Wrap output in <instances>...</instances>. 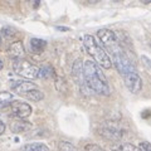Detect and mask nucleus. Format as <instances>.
<instances>
[{
	"label": "nucleus",
	"mask_w": 151,
	"mask_h": 151,
	"mask_svg": "<svg viewBox=\"0 0 151 151\" xmlns=\"http://www.w3.org/2000/svg\"><path fill=\"white\" fill-rule=\"evenodd\" d=\"M13 68H14V72H15L17 74L22 76V77H24V78H28V79L37 78L38 70H39V68H38L37 65H34L30 62H28V60H25V59L14 60Z\"/></svg>",
	"instance_id": "obj_3"
},
{
	"label": "nucleus",
	"mask_w": 151,
	"mask_h": 151,
	"mask_svg": "<svg viewBox=\"0 0 151 151\" xmlns=\"http://www.w3.org/2000/svg\"><path fill=\"white\" fill-rule=\"evenodd\" d=\"M84 151H106V150L102 149L101 146H98V145L88 144V145H86V147H84Z\"/></svg>",
	"instance_id": "obj_18"
},
{
	"label": "nucleus",
	"mask_w": 151,
	"mask_h": 151,
	"mask_svg": "<svg viewBox=\"0 0 151 151\" xmlns=\"http://www.w3.org/2000/svg\"><path fill=\"white\" fill-rule=\"evenodd\" d=\"M100 135H102L105 139L111 140V141H119L122 137V131L120 129H117L115 126H102L100 129Z\"/></svg>",
	"instance_id": "obj_8"
},
{
	"label": "nucleus",
	"mask_w": 151,
	"mask_h": 151,
	"mask_svg": "<svg viewBox=\"0 0 151 151\" xmlns=\"http://www.w3.org/2000/svg\"><path fill=\"white\" fill-rule=\"evenodd\" d=\"M111 150L112 151H140L137 146L132 144H117V145H113Z\"/></svg>",
	"instance_id": "obj_13"
},
{
	"label": "nucleus",
	"mask_w": 151,
	"mask_h": 151,
	"mask_svg": "<svg viewBox=\"0 0 151 151\" xmlns=\"http://www.w3.org/2000/svg\"><path fill=\"white\" fill-rule=\"evenodd\" d=\"M8 53L14 60L22 59V57L24 55V47H23V43L22 42H14V43L9 47Z\"/></svg>",
	"instance_id": "obj_10"
},
{
	"label": "nucleus",
	"mask_w": 151,
	"mask_h": 151,
	"mask_svg": "<svg viewBox=\"0 0 151 151\" xmlns=\"http://www.w3.org/2000/svg\"><path fill=\"white\" fill-rule=\"evenodd\" d=\"M72 78L76 82V84L81 88L84 89L86 87V83H84V76H83V62L81 58L76 59L74 63L72 65Z\"/></svg>",
	"instance_id": "obj_6"
},
{
	"label": "nucleus",
	"mask_w": 151,
	"mask_h": 151,
	"mask_svg": "<svg viewBox=\"0 0 151 151\" xmlns=\"http://www.w3.org/2000/svg\"><path fill=\"white\" fill-rule=\"evenodd\" d=\"M20 151H49V147L43 142H30L22 146Z\"/></svg>",
	"instance_id": "obj_12"
},
{
	"label": "nucleus",
	"mask_w": 151,
	"mask_h": 151,
	"mask_svg": "<svg viewBox=\"0 0 151 151\" xmlns=\"http://www.w3.org/2000/svg\"><path fill=\"white\" fill-rule=\"evenodd\" d=\"M58 30H68V28H63V27H57Z\"/></svg>",
	"instance_id": "obj_21"
},
{
	"label": "nucleus",
	"mask_w": 151,
	"mask_h": 151,
	"mask_svg": "<svg viewBox=\"0 0 151 151\" xmlns=\"http://www.w3.org/2000/svg\"><path fill=\"white\" fill-rule=\"evenodd\" d=\"M140 149V151H151V147H150V142L147 141H142V142H140V145L137 146Z\"/></svg>",
	"instance_id": "obj_19"
},
{
	"label": "nucleus",
	"mask_w": 151,
	"mask_h": 151,
	"mask_svg": "<svg viewBox=\"0 0 151 151\" xmlns=\"http://www.w3.org/2000/svg\"><path fill=\"white\" fill-rule=\"evenodd\" d=\"M83 76H84V83L89 91H93L94 93L108 96L111 92L110 84L107 82V78L105 73L102 72L101 67L91 59H87L83 62Z\"/></svg>",
	"instance_id": "obj_1"
},
{
	"label": "nucleus",
	"mask_w": 151,
	"mask_h": 151,
	"mask_svg": "<svg viewBox=\"0 0 151 151\" xmlns=\"http://www.w3.org/2000/svg\"><path fill=\"white\" fill-rule=\"evenodd\" d=\"M4 132H5V124H4V122L0 120V136H1Z\"/></svg>",
	"instance_id": "obj_20"
},
{
	"label": "nucleus",
	"mask_w": 151,
	"mask_h": 151,
	"mask_svg": "<svg viewBox=\"0 0 151 151\" xmlns=\"http://www.w3.org/2000/svg\"><path fill=\"white\" fill-rule=\"evenodd\" d=\"M24 97H27L28 100H30V101L38 102V101H42V100H43V98H44V94H43V92H42L39 88H35V89H32L30 92H28Z\"/></svg>",
	"instance_id": "obj_14"
},
{
	"label": "nucleus",
	"mask_w": 151,
	"mask_h": 151,
	"mask_svg": "<svg viewBox=\"0 0 151 151\" xmlns=\"http://www.w3.org/2000/svg\"><path fill=\"white\" fill-rule=\"evenodd\" d=\"M32 107L29 103L27 102H20V101H13L10 105H9V112L10 115L17 117L19 120L27 119L32 115Z\"/></svg>",
	"instance_id": "obj_5"
},
{
	"label": "nucleus",
	"mask_w": 151,
	"mask_h": 151,
	"mask_svg": "<svg viewBox=\"0 0 151 151\" xmlns=\"http://www.w3.org/2000/svg\"><path fill=\"white\" fill-rule=\"evenodd\" d=\"M1 68H3V60L0 59V69H1Z\"/></svg>",
	"instance_id": "obj_22"
},
{
	"label": "nucleus",
	"mask_w": 151,
	"mask_h": 151,
	"mask_svg": "<svg viewBox=\"0 0 151 151\" xmlns=\"http://www.w3.org/2000/svg\"><path fill=\"white\" fill-rule=\"evenodd\" d=\"M13 102V94L10 92H0V108L9 106Z\"/></svg>",
	"instance_id": "obj_15"
},
{
	"label": "nucleus",
	"mask_w": 151,
	"mask_h": 151,
	"mask_svg": "<svg viewBox=\"0 0 151 151\" xmlns=\"http://www.w3.org/2000/svg\"><path fill=\"white\" fill-rule=\"evenodd\" d=\"M38 88V86L33 82H25V81H20L17 82V84L13 87V89L18 94H22V96H25L28 92H30L32 89Z\"/></svg>",
	"instance_id": "obj_9"
},
{
	"label": "nucleus",
	"mask_w": 151,
	"mask_h": 151,
	"mask_svg": "<svg viewBox=\"0 0 151 151\" xmlns=\"http://www.w3.org/2000/svg\"><path fill=\"white\" fill-rule=\"evenodd\" d=\"M97 37L100 38V42L103 47V49L107 52H110L111 49L115 48L116 45L120 44V40H119V38H117V35L110 29H100L97 32Z\"/></svg>",
	"instance_id": "obj_4"
},
{
	"label": "nucleus",
	"mask_w": 151,
	"mask_h": 151,
	"mask_svg": "<svg viewBox=\"0 0 151 151\" xmlns=\"http://www.w3.org/2000/svg\"><path fill=\"white\" fill-rule=\"evenodd\" d=\"M83 45L87 53L93 58V62L98 67H102L105 69H110L112 67V62L110 57L106 53V50L100 45V43L96 40V38L91 34H86L83 37Z\"/></svg>",
	"instance_id": "obj_2"
},
{
	"label": "nucleus",
	"mask_w": 151,
	"mask_h": 151,
	"mask_svg": "<svg viewBox=\"0 0 151 151\" xmlns=\"http://www.w3.org/2000/svg\"><path fill=\"white\" fill-rule=\"evenodd\" d=\"M124 82L126 84L127 89L134 94H137L139 92H141V89H142V79H141L139 73L127 76V77L124 78Z\"/></svg>",
	"instance_id": "obj_7"
},
{
	"label": "nucleus",
	"mask_w": 151,
	"mask_h": 151,
	"mask_svg": "<svg viewBox=\"0 0 151 151\" xmlns=\"http://www.w3.org/2000/svg\"><path fill=\"white\" fill-rule=\"evenodd\" d=\"M45 47H47V42L43 39H39V38H32L29 40V49L32 53L39 54L45 49Z\"/></svg>",
	"instance_id": "obj_11"
},
{
	"label": "nucleus",
	"mask_w": 151,
	"mask_h": 151,
	"mask_svg": "<svg viewBox=\"0 0 151 151\" xmlns=\"http://www.w3.org/2000/svg\"><path fill=\"white\" fill-rule=\"evenodd\" d=\"M1 34H3V35H5V37H13V35H15V34H17V32H15V29H14V28L5 27V28H3Z\"/></svg>",
	"instance_id": "obj_17"
},
{
	"label": "nucleus",
	"mask_w": 151,
	"mask_h": 151,
	"mask_svg": "<svg viewBox=\"0 0 151 151\" xmlns=\"http://www.w3.org/2000/svg\"><path fill=\"white\" fill-rule=\"evenodd\" d=\"M52 74L53 73H52V68L50 67H42V68H39V70H38L37 78H48V77H50Z\"/></svg>",
	"instance_id": "obj_16"
},
{
	"label": "nucleus",
	"mask_w": 151,
	"mask_h": 151,
	"mask_svg": "<svg viewBox=\"0 0 151 151\" xmlns=\"http://www.w3.org/2000/svg\"><path fill=\"white\" fill-rule=\"evenodd\" d=\"M0 42H1V38H0Z\"/></svg>",
	"instance_id": "obj_23"
}]
</instances>
